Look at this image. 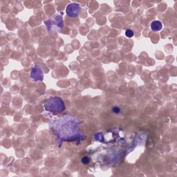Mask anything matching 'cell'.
<instances>
[{"instance_id":"6da1fadb","label":"cell","mask_w":177,"mask_h":177,"mask_svg":"<svg viewBox=\"0 0 177 177\" xmlns=\"http://www.w3.org/2000/svg\"><path fill=\"white\" fill-rule=\"evenodd\" d=\"M44 107L46 111L54 114L62 113L66 109L64 101L60 97H57V96H53L46 99L44 102Z\"/></svg>"},{"instance_id":"3957f363","label":"cell","mask_w":177,"mask_h":177,"mask_svg":"<svg viewBox=\"0 0 177 177\" xmlns=\"http://www.w3.org/2000/svg\"><path fill=\"white\" fill-rule=\"evenodd\" d=\"M31 78L35 81H42L44 78V73L42 70L36 64L31 71Z\"/></svg>"},{"instance_id":"277c9868","label":"cell","mask_w":177,"mask_h":177,"mask_svg":"<svg viewBox=\"0 0 177 177\" xmlns=\"http://www.w3.org/2000/svg\"><path fill=\"white\" fill-rule=\"evenodd\" d=\"M163 28V24L160 21H154L152 22L151 24V29L152 31H159L162 29Z\"/></svg>"},{"instance_id":"52a82bcc","label":"cell","mask_w":177,"mask_h":177,"mask_svg":"<svg viewBox=\"0 0 177 177\" xmlns=\"http://www.w3.org/2000/svg\"><path fill=\"white\" fill-rule=\"evenodd\" d=\"M112 111L115 113H119L120 112V109L118 107H113L112 108Z\"/></svg>"},{"instance_id":"5b68a950","label":"cell","mask_w":177,"mask_h":177,"mask_svg":"<svg viewBox=\"0 0 177 177\" xmlns=\"http://www.w3.org/2000/svg\"><path fill=\"white\" fill-rule=\"evenodd\" d=\"M125 36H127V38H132V37L134 36V31H133L132 30H131V29H127V30H126V31H125Z\"/></svg>"},{"instance_id":"8992f818","label":"cell","mask_w":177,"mask_h":177,"mask_svg":"<svg viewBox=\"0 0 177 177\" xmlns=\"http://www.w3.org/2000/svg\"><path fill=\"white\" fill-rule=\"evenodd\" d=\"M81 161H82V163L83 164H88L89 163V159L88 157L85 156V157L82 158Z\"/></svg>"},{"instance_id":"7a4b0ae2","label":"cell","mask_w":177,"mask_h":177,"mask_svg":"<svg viewBox=\"0 0 177 177\" xmlns=\"http://www.w3.org/2000/svg\"><path fill=\"white\" fill-rule=\"evenodd\" d=\"M81 8L77 3H69L66 8V13L70 17H77L80 15Z\"/></svg>"}]
</instances>
